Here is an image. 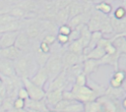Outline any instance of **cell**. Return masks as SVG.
Masks as SVG:
<instances>
[{"label":"cell","mask_w":126,"mask_h":112,"mask_svg":"<svg viewBox=\"0 0 126 112\" xmlns=\"http://www.w3.org/2000/svg\"><path fill=\"white\" fill-rule=\"evenodd\" d=\"M25 102L26 100L22 99V98H19V97H16L14 99V104H13V108H17V109H23L25 108Z\"/></svg>","instance_id":"obj_36"},{"label":"cell","mask_w":126,"mask_h":112,"mask_svg":"<svg viewBox=\"0 0 126 112\" xmlns=\"http://www.w3.org/2000/svg\"><path fill=\"white\" fill-rule=\"evenodd\" d=\"M0 76H1V74H0Z\"/></svg>","instance_id":"obj_50"},{"label":"cell","mask_w":126,"mask_h":112,"mask_svg":"<svg viewBox=\"0 0 126 112\" xmlns=\"http://www.w3.org/2000/svg\"><path fill=\"white\" fill-rule=\"evenodd\" d=\"M56 40H57L60 44H62V45L67 44V43L70 42L69 35H65V34H61V33H58V34L56 35Z\"/></svg>","instance_id":"obj_34"},{"label":"cell","mask_w":126,"mask_h":112,"mask_svg":"<svg viewBox=\"0 0 126 112\" xmlns=\"http://www.w3.org/2000/svg\"><path fill=\"white\" fill-rule=\"evenodd\" d=\"M41 40L44 41V42H46V43L49 44V45H52V44L56 41V35H55V33L46 32V33L44 34V36L41 38Z\"/></svg>","instance_id":"obj_32"},{"label":"cell","mask_w":126,"mask_h":112,"mask_svg":"<svg viewBox=\"0 0 126 112\" xmlns=\"http://www.w3.org/2000/svg\"><path fill=\"white\" fill-rule=\"evenodd\" d=\"M50 56V53L47 54V53H43L41 52L38 47L35 49V52H34V59H35V62L39 65V67H43L45 65V63L47 62L48 58Z\"/></svg>","instance_id":"obj_25"},{"label":"cell","mask_w":126,"mask_h":112,"mask_svg":"<svg viewBox=\"0 0 126 112\" xmlns=\"http://www.w3.org/2000/svg\"><path fill=\"white\" fill-rule=\"evenodd\" d=\"M44 67L48 73L49 81L51 82L65 69L64 62H63V56L60 54H50Z\"/></svg>","instance_id":"obj_3"},{"label":"cell","mask_w":126,"mask_h":112,"mask_svg":"<svg viewBox=\"0 0 126 112\" xmlns=\"http://www.w3.org/2000/svg\"><path fill=\"white\" fill-rule=\"evenodd\" d=\"M105 55V51L102 47L96 45L93 50H91L89 53L84 55V60L85 59H93V60H100L103 56Z\"/></svg>","instance_id":"obj_22"},{"label":"cell","mask_w":126,"mask_h":112,"mask_svg":"<svg viewBox=\"0 0 126 112\" xmlns=\"http://www.w3.org/2000/svg\"><path fill=\"white\" fill-rule=\"evenodd\" d=\"M84 112H100V105L98 101L95 99L94 101H91L84 104Z\"/></svg>","instance_id":"obj_27"},{"label":"cell","mask_w":126,"mask_h":112,"mask_svg":"<svg viewBox=\"0 0 126 112\" xmlns=\"http://www.w3.org/2000/svg\"><path fill=\"white\" fill-rule=\"evenodd\" d=\"M122 107L124 108V109H126V97H124L123 99H122Z\"/></svg>","instance_id":"obj_41"},{"label":"cell","mask_w":126,"mask_h":112,"mask_svg":"<svg viewBox=\"0 0 126 112\" xmlns=\"http://www.w3.org/2000/svg\"><path fill=\"white\" fill-rule=\"evenodd\" d=\"M83 61H84V56L77 55V54L72 53L70 51H67L63 55V62H64L65 69H68V68H71L75 65L83 63Z\"/></svg>","instance_id":"obj_13"},{"label":"cell","mask_w":126,"mask_h":112,"mask_svg":"<svg viewBox=\"0 0 126 112\" xmlns=\"http://www.w3.org/2000/svg\"><path fill=\"white\" fill-rule=\"evenodd\" d=\"M22 55H24V53L21 50H19L17 47H15L14 45L7 47V48L0 49V57L4 59H8L13 62L17 60L18 58H20Z\"/></svg>","instance_id":"obj_11"},{"label":"cell","mask_w":126,"mask_h":112,"mask_svg":"<svg viewBox=\"0 0 126 112\" xmlns=\"http://www.w3.org/2000/svg\"><path fill=\"white\" fill-rule=\"evenodd\" d=\"M114 18L118 19V20H122L126 17V9L123 7V6H119L117 7L114 12H113V15H112Z\"/></svg>","instance_id":"obj_30"},{"label":"cell","mask_w":126,"mask_h":112,"mask_svg":"<svg viewBox=\"0 0 126 112\" xmlns=\"http://www.w3.org/2000/svg\"><path fill=\"white\" fill-rule=\"evenodd\" d=\"M33 62L35 59L32 58L31 55H22L20 58L14 61V68L16 76L23 80V79H30L32 77V69H33Z\"/></svg>","instance_id":"obj_1"},{"label":"cell","mask_w":126,"mask_h":112,"mask_svg":"<svg viewBox=\"0 0 126 112\" xmlns=\"http://www.w3.org/2000/svg\"><path fill=\"white\" fill-rule=\"evenodd\" d=\"M45 112H57V111H55L54 109H48V110H46Z\"/></svg>","instance_id":"obj_42"},{"label":"cell","mask_w":126,"mask_h":112,"mask_svg":"<svg viewBox=\"0 0 126 112\" xmlns=\"http://www.w3.org/2000/svg\"><path fill=\"white\" fill-rule=\"evenodd\" d=\"M72 93L74 94V97L77 101H80L82 103H88L91 101H94L98 97V93L92 87L86 85H75L73 84L71 88Z\"/></svg>","instance_id":"obj_2"},{"label":"cell","mask_w":126,"mask_h":112,"mask_svg":"<svg viewBox=\"0 0 126 112\" xmlns=\"http://www.w3.org/2000/svg\"><path fill=\"white\" fill-rule=\"evenodd\" d=\"M63 90H46V94H45V102L46 105L48 107V109H54V107L56 106V104L61 101L63 99Z\"/></svg>","instance_id":"obj_8"},{"label":"cell","mask_w":126,"mask_h":112,"mask_svg":"<svg viewBox=\"0 0 126 112\" xmlns=\"http://www.w3.org/2000/svg\"><path fill=\"white\" fill-rule=\"evenodd\" d=\"M99 66L97 60H93V59H85L83 61V73L88 77L91 75L93 72H94L97 67Z\"/></svg>","instance_id":"obj_20"},{"label":"cell","mask_w":126,"mask_h":112,"mask_svg":"<svg viewBox=\"0 0 126 112\" xmlns=\"http://www.w3.org/2000/svg\"><path fill=\"white\" fill-rule=\"evenodd\" d=\"M14 98L12 97H9V96H6L3 101H2V104H1V109L2 111H6V112H9L14 106Z\"/></svg>","instance_id":"obj_28"},{"label":"cell","mask_w":126,"mask_h":112,"mask_svg":"<svg viewBox=\"0 0 126 112\" xmlns=\"http://www.w3.org/2000/svg\"><path fill=\"white\" fill-rule=\"evenodd\" d=\"M62 112H84V103L73 100L68 106H66V108Z\"/></svg>","instance_id":"obj_26"},{"label":"cell","mask_w":126,"mask_h":112,"mask_svg":"<svg viewBox=\"0 0 126 112\" xmlns=\"http://www.w3.org/2000/svg\"><path fill=\"white\" fill-rule=\"evenodd\" d=\"M94 10H96L104 15H107V16L109 14H111V12H112V6L107 1H100L96 4H94Z\"/></svg>","instance_id":"obj_24"},{"label":"cell","mask_w":126,"mask_h":112,"mask_svg":"<svg viewBox=\"0 0 126 112\" xmlns=\"http://www.w3.org/2000/svg\"><path fill=\"white\" fill-rule=\"evenodd\" d=\"M0 74H1V76L8 77V78L17 77L16 73H15L14 62L0 57Z\"/></svg>","instance_id":"obj_10"},{"label":"cell","mask_w":126,"mask_h":112,"mask_svg":"<svg viewBox=\"0 0 126 112\" xmlns=\"http://www.w3.org/2000/svg\"><path fill=\"white\" fill-rule=\"evenodd\" d=\"M9 112H28L26 108H23V109H17V108H12Z\"/></svg>","instance_id":"obj_40"},{"label":"cell","mask_w":126,"mask_h":112,"mask_svg":"<svg viewBox=\"0 0 126 112\" xmlns=\"http://www.w3.org/2000/svg\"><path fill=\"white\" fill-rule=\"evenodd\" d=\"M122 6H123V7L126 9V0H124V1H123V5H122Z\"/></svg>","instance_id":"obj_45"},{"label":"cell","mask_w":126,"mask_h":112,"mask_svg":"<svg viewBox=\"0 0 126 112\" xmlns=\"http://www.w3.org/2000/svg\"><path fill=\"white\" fill-rule=\"evenodd\" d=\"M66 83H67V71L66 69H64L55 79H53L50 82L47 90H54V89L64 90L66 86Z\"/></svg>","instance_id":"obj_9"},{"label":"cell","mask_w":126,"mask_h":112,"mask_svg":"<svg viewBox=\"0 0 126 112\" xmlns=\"http://www.w3.org/2000/svg\"><path fill=\"white\" fill-rule=\"evenodd\" d=\"M22 82L24 84V87L28 91L29 98L35 99V100L44 99L45 94H46V91L42 87L37 86L36 84H34L33 83H32L30 79H23Z\"/></svg>","instance_id":"obj_4"},{"label":"cell","mask_w":126,"mask_h":112,"mask_svg":"<svg viewBox=\"0 0 126 112\" xmlns=\"http://www.w3.org/2000/svg\"><path fill=\"white\" fill-rule=\"evenodd\" d=\"M123 1H124V0H123Z\"/></svg>","instance_id":"obj_51"},{"label":"cell","mask_w":126,"mask_h":112,"mask_svg":"<svg viewBox=\"0 0 126 112\" xmlns=\"http://www.w3.org/2000/svg\"><path fill=\"white\" fill-rule=\"evenodd\" d=\"M28 112H40V111H36V110H31V109H27Z\"/></svg>","instance_id":"obj_43"},{"label":"cell","mask_w":126,"mask_h":112,"mask_svg":"<svg viewBox=\"0 0 126 112\" xmlns=\"http://www.w3.org/2000/svg\"><path fill=\"white\" fill-rule=\"evenodd\" d=\"M31 82L33 83L34 84H36L37 86H40L43 88V86L45 85V84L49 81V77H48V73L45 69V67H39L38 70L32 75V78H30Z\"/></svg>","instance_id":"obj_7"},{"label":"cell","mask_w":126,"mask_h":112,"mask_svg":"<svg viewBox=\"0 0 126 112\" xmlns=\"http://www.w3.org/2000/svg\"><path fill=\"white\" fill-rule=\"evenodd\" d=\"M74 84H75V85H79V86L86 85V84H87V76H86L83 72L80 73L78 76H76Z\"/></svg>","instance_id":"obj_31"},{"label":"cell","mask_w":126,"mask_h":112,"mask_svg":"<svg viewBox=\"0 0 126 112\" xmlns=\"http://www.w3.org/2000/svg\"><path fill=\"white\" fill-rule=\"evenodd\" d=\"M3 84V80H2V77L0 76V85H2Z\"/></svg>","instance_id":"obj_44"},{"label":"cell","mask_w":126,"mask_h":112,"mask_svg":"<svg viewBox=\"0 0 126 112\" xmlns=\"http://www.w3.org/2000/svg\"><path fill=\"white\" fill-rule=\"evenodd\" d=\"M124 34H125V36H126V32H125V33H124Z\"/></svg>","instance_id":"obj_49"},{"label":"cell","mask_w":126,"mask_h":112,"mask_svg":"<svg viewBox=\"0 0 126 112\" xmlns=\"http://www.w3.org/2000/svg\"><path fill=\"white\" fill-rule=\"evenodd\" d=\"M120 57V54L118 52L114 54H105L100 60L98 61L99 65H111L115 67V70H118V59Z\"/></svg>","instance_id":"obj_16"},{"label":"cell","mask_w":126,"mask_h":112,"mask_svg":"<svg viewBox=\"0 0 126 112\" xmlns=\"http://www.w3.org/2000/svg\"><path fill=\"white\" fill-rule=\"evenodd\" d=\"M17 97L22 98V99H24V100L29 99V94H28V91L26 90V88H25L24 86L19 87L18 92H17Z\"/></svg>","instance_id":"obj_35"},{"label":"cell","mask_w":126,"mask_h":112,"mask_svg":"<svg viewBox=\"0 0 126 112\" xmlns=\"http://www.w3.org/2000/svg\"><path fill=\"white\" fill-rule=\"evenodd\" d=\"M71 31H72V28H71V27H70L68 24L61 25V26L58 28V33H61V34L70 35Z\"/></svg>","instance_id":"obj_33"},{"label":"cell","mask_w":126,"mask_h":112,"mask_svg":"<svg viewBox=\"0 0 126 112\" xmlns=\"http://www.w3.org/2000/svg\"><path fill=\"white\" fill-rule=\"evenodd\" d=\"M81 1L84 2V3H86V4H90V5H92V4H96V3L100 2L99 0H81Z\"/></svg>","instance_id":"obj_39"},{"label":"cell","mask_w":126,"mask_h":112,"mask_svg":"<svg viewBox=\"0 0 126 112\" xmlns=\"http://www.w3.org/2000/svg\"><path fill=\"white\" fill-rule=\"evenodd\" d=\"M25 108L31 109V110H36V111H40V112H45L46 110H48L45 99L35 100V99L29 98L25 102Z\"/></svg>","instance_id":"obj_14"},{"label":"cell","mask_w":126,"mask_h":112,"mask_svg":"<svg viewBox=\"0 0 126 112\" xmlns=\"http://www.w3.org/2000/svg\"><path fill=\"white\" fill-rule=\"evenodd\" d=\"M31 41L32 40L29 38L27 33L24 30H20L15 40L14 46L17 47L19 50H21L23 53H27L31 49Z\"/></svg>","instance_id":"obj_6"},{"label":"cell","mask_w":126,"mask_h":112,"mask_svg":"<svg viewBox=\"0 0 126 112\" xmlns=\"http://www.w3.org/2000/svg\"><path fill=\"white\" fill-rule=\"evenodd\" d=\"M38 49H39L41 52H43V53H47V54L50 53V45L47 44L46 42L42 41V40L40 41V43H39V45H38Z\"/></svg>","instance_id":"obj_37"},{"label":"cell","mask_w":126,"mask_h":112,"mask_svg":"<svg viewBox=\"0 0 126 112\" xmlns=\"http://www.w3.org/2000/svg\"><path fill=\"white\" fill-rule=\"evenodd\" d=\"M20 30L17 31H8L0 33V49L7 48L10 46H13L15 43V40L17 38V35Z\"/></svg>","instance_id":"obj_12"},{"label":"cell","mask_w":126,"mask_h":112,"mask_svg":"<svg viewBox=\"0 0 126 112\" xmlns=\"http://www.w3.org/2000/svg\"><path fill=\"white\" fill-rule=\"evenodd\" d=\"M28 22L29 23L26 25L24 31L27 33V35L29 36V38L31 40L38 38L43 31L40 21L36 20V19H30V20H28Z\"/></svg>","instance_id":"obj_5"},{"label":"cell","mask_w":126,"mask_h":112,"mask_svg":"<svg viewBox=\"0 0 126 112\" xmlns=\"http://www.w3.org/2000/svg\"><path fill=\"white\" fill-rule=\"evenodd\" d=\"M79 28H80V37H79V40H80L81 43L83 44L84 50H85V48L88 46V44H89V42H90L91 35H92V31L89 29V28H88L87 25L79 26Z\"/></svg>","instance_id":"obj_19"},{"label":"cell","mask_w":126,"mask_h":112,"mask_svg":"<svg viewBox=\"0 0 126 112\" xmlns=\"http://www.w3.org/2000/svg\"><path fill=\"white\" fill-rule=\"evenodd\" d=\"M24 20H15L12 21L4 26L0 27V33L3 32H8V31H17V30H22V26H23Z\"/></svg>","instance_id":"obj_18"},{"label":"cell","mask_w":126,"mask_h":112,"mask_svg":"<svg viewBox=\"0 0 126 112\" xmlns=\"http://www.w3.org/2000/svg\"><path fill=\"white\" fill-rule=\"evenodd\" d=\"M6 97V88L4 84L0 85V99H4Z\"/></svg>","instance_id":"obj_38"},{"label":"cell","mask_w":126,"mask_h":112,"mask_svg":"<svg viewBox=\"0 0 126 112\" xmlns=\"http://www.w3.org/2000/svg\"><path fill=\"white\" fill-rule=\"evenodd\" d=\"M123 20V22H124V24H125V26H126V17L124 18V19H122Z\"/></svg>","instance_id":"obj_46"},{"label":"cell","mask_w":126,"mask_h":112,"mask_svg":"<svg viewBox=\"0 0 126 112\" xmlns=\"http://www.w3.org/2000/svg\"><path fill=\"white\" fill-rule=\"evenodd\" d=\"M126 79V73L122 70H116L112 79L110 80V86L113 88H120Z\"/></svg>","instance_id":"obj_17"},{"label":"cell","mask_w":126,"mask_h":112,"mask_svg":"<svg viewBox=\"0 0 126 112\" xmlns=\"http://www.w3.org/2000/svg\"><path fill=\"white\" fill-rule=\"evenodd\" d=\"M1 112H6V111H2V110H1Z\"/></svg>","instance_id":"obj_48"},{"label":"cell","mask_w":126,"mask_h":112,"mask_svg":"<svg viewBox=\"0 0 126 112\" xmlns=\"http://www.w3.org/2000/svg\"><path fill=\"white\" fill-rule=\"evenodd\" d=\"M103 37V34L100 32V31H94L92 32V35H91V39H90V42L88 44V46L85 48L84 50V55H86L87 53H89L91 50H93L98 43V41Z\"/></svg>","instance_id":"obj_21"},{"label":"cell","mask_w":126,"mask_h":112,"mask_svg":"<svg viewBox=\"0 0 126 112\" xmlns=\"http://www.w3.org/2000/svg\"><path fill=\"white\" fill-rule=\"evenodd\" d=\"M68 51H70L72 53H75L77 55H80V56H84V46H83V44L81 43V41L79 39L69 42Z\"/></svg>","instance_id":"obj_23"},{"label":"cell","mask_w":126,"mask_h":112,"mask_svg":"<svg viewBox=\"0 0 126 112\" xmlns=\"http://www.w3.org/2000/svg\"><path fill=\"white\" fill-rule=\"evenodd\" d=\"M15 20H18V19H16L15 17L11 16L8 13H0V27L4 26L12 21H15Z\"/></svg>","instance_id":"obj_29"},{"label":"cell","mask_w":126,"mask_h":112,"mask_svg":"<svg viewBox=\"0 0 126 112\" xmlns=\"http://www.w3.org/2000/svg\"><path fill=\"white\" fill-rule=\"evenodd\" d=\"M113 46L115 47L116 51L121 55L125 54L126 55V36L124 33L116 34L114 37L110 38Z\"/></svg>","instance_id":"obj_15"},{"label":"cell","mask_w":126,"mask_h":112,"mask_svg":"<svg viewBox=\"0 0 126 112\" xmlns=\"http://www.w3.org/2000/svg\"><path fill=\"white\" fill-rule=\"evenodd\" d=\"M46 1H51V2H56L57 0H46Z\"/></svg>","instance_id":"obj_47"}]
</instances>
